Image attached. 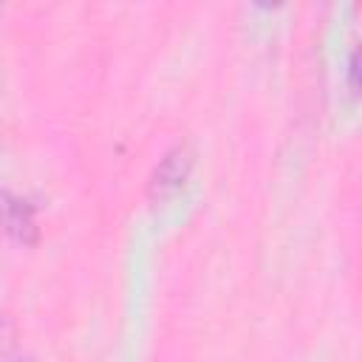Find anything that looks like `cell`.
<instances>
[{
  "instance_id": "cell-1",
  "label": "cell",
  "mask_w": 362,
  "mask_h": 362,
  "mask_svg": "<svg viewBox=\"0 0 362 362\" xmlns=\"http://www.w3.org/2000/svg\"><path fill=\"white\" fill-rule=\"evenodd\" d=\"M192 164H195V153H192V147L187 141L170 147L161 156V161L156 164V170H153V175L147 181V198L153 204L170 201L187 184V178L192 173Z\"/></svg>"
},
{
  "instance_id": "cell-2",
  "label": "cell",
  "mask_w": 362,
  "mask_h": 362,
  "mask_svg": "<svg viewBox=\"0 0 362 362\" xmlns=\"http://www.w3.org/2000/svg\"><path fill=\"white\" fill-rule=\"evenodd\" d=\"M0 229L17 243H25V246L37 243L40 229H37L34 206L8 189H0Z\"/></svg>"
},
{
  "instance_id": "cell-3",
  "label": "cell",
  "mask_w": 362,
  "mask_h": 362,
  "mask_svg": "<svg viewBox=\"0 0 362 362\" xmlns=\"http://www.w3.org/2000/svg\"><path fill=\"white\" fill-rule=\"evenodd\" d=\"M356 71H359V57L356 51L351 54V88H356Z\"/></svg>"
}]
</instances>
